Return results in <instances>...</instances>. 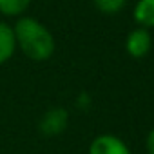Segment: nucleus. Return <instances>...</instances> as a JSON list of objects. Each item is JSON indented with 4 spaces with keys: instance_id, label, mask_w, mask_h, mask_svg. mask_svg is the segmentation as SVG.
<instances>
[{
    "instance_id": "obj_8",
    "label": "nucleus",
    "mask_w": 154,
    "mask_h": 154,
    "mask_svg": "<svg viewBox=\"0 0 154 154\" xmlns=\"http://www.w3.org/2000/svg\"><path fill=\"white\" fill-rule=\"evenodd\" d=\"M125 2H127V0H94V6L102 13L114 15V13H118V11L123 9Z\"/></svg>"
},
{
    "instance_id": "obj_9",
    "label": "nucleus",
    "mask_w": 154,
    "mask_h": 154,
    "mask_svg": "<svg viewBox=\"0 0 154 154\" xmlns=\"http://www.w3.org/2000/svg\"><path fill=\"white\" fill-rule=\"evenodd\" d=\"M145 147H147V152H149V154H154V129H152V131L147 134Z\"/></svg>"
},
{
    "instance_id": "obj_2",
    "label": "nucleus",
    "mask_w": 154,
    "mask_h": 154,
    "mask_svg": "<svg viewBox=\"0 0 154 154\" xmlns=\"http://www.w3.org/2000/svg\"><path fill=\"white\" fill-rule=\"evenodd\" d=\"M89 154H131V150L118 136L100 134L91 141Z\"/></svg>"
},
{
    "instance_id": "obj_4",
    "label": "nucleus",
    "mask_w": 154,
    "mask_h": 154,
    "mask_svg": "<svg viewBox=\"0 0 154 154\" xmlns=\"http://www.w3.org/2000/svg\"><path fill=\"white\" fill-rule=\"evenodd\" d=\"M17 51L15 44V35H13V26L0 22V65H4L13 58Z\"/></svg>"
},
{
    "instance_id": "obj_3",
    "label": "nucleus",
    "mask_w": 154,
    "mask_h": 154,
    "mask_svg": "<svg viewBox=\"0 0 154 154\" xmlns=\"http://www.w3.org/2000/svg\"><path fill=\"white\" fill-rule=\"evenodd\" d=\"M150 45H152V40H150V35L147 29L143 27H138L134 31H131L127 35V40H125V51L129 53V56L132 58H143L149 51H150Z\"/></svg>"
},
{
    "instance_id": "obj_1",
    "label": "nucleus",
    "mask_w": 154,
    "mask_h": 154,
    "mask_svg": "<svg viewBox=\"0 0 154 154\" xmlns=\"http://www.w3.org/2000/svg\"><path fill=\"white\" fill-rule=\"evenodd\" d=\"M15 44L29 60L45 62L54 53V36L53 33L33 17H18L13 26Z\"/></svg>"
},
{
    "instance_id": "obj_5",
    "label": "nucleus",
    "mask_w": 154,
    "mask_h": 154,
    "mask_svg": "<svg viewBox=\"0 0 154 154\" xmlns=\"http://www.w3.org/2000/svg\"><path fill=\"white\" fill-rule=\"evenodd\" d=\"M67 125V112L63 109H51L42 120V131L49 136L58 134Z\"/></svg>"
},
{
    "instance_id": "obj_6",
    "label": "nucleus",
    "mask_w": 154,
    "mask_h": 154,
    "mask_svg": "<svg viewBox=\"0 0 154 154\" xmlns=\"http://www.w3.org/2000/svg\"><path fill=\"white\" fill-rule=\"evenodd\" d=\"M134 20L140 27H154V0H138L134 6Z\"/></svg>"
},
{
    "instance_id": "obj_7",
    "label": "nucleus",
    "mask_w": 154,
    "mask_h": 154,
    "mask_svg": "<svg viewBox=\"0 0 154 154\" xmlns=\"http://www.w3.org/2000/svg\"><path fill=\"white\" fill-rule=\"evenodd\" d=\"M29 6L31 0H0V15L18 18L27 11Z\"/></svg>"
}]
</instances>
